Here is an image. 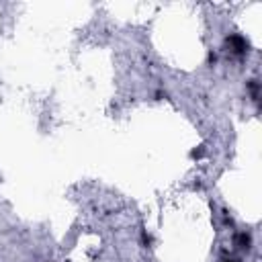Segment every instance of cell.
<instances>
[{"label":"cell","instance_id":"obj_1","mask_svg":"<svg viewBox=\"0 0 262 262\" xmlns=\"http://www.w3.org/2000/svg\"><path fill=\"white\" fill-rule=\"evenodd\" d=\"M225 43H227V47H229V51L233 55H246L248 53V41L242 35H237V33H231L225 39Z\"/></svg>","mask_w":262,"mask_h":262},{"label":"cell","instance_id":"obj_2","mask_svg":"<svg viewBox=\"0 0 262 262\" xmlns=\"http://www.w3.org/2000/svg\"><path fill=\"white\" fill-rule=\"evenodd\" d=\"M235 246L242 250H250L252 248V235L250 233H237L235 235Z\"/></svg>","mask_w":262,"mask_h":262},{"label":"cell","instance_id":"obj_3","mask_svg":"<svg viewBox=\"0 0 262 262\" xmlns=\"http://www.w3.org/2000/svg\"><path fill=\"white\" fill-rule=\"evenodd\" d=\"M248 90H250V94H252L254 100L260 98V84H258V80H250L248 82Z\"/></svg>","mask_w":262,"mask_h":262},{"label":"cell","instance_id":"obj_4","mask_svg":"<svg viewBox=\"0 0 262 262\" xmlns=\"http://www.w3.org/2000/svg\"><path fill=\"white\" fill-rule=\"evenodd\" d=\"M221 262H239V260H235V258H225V260H221Z\"/></svg>","mask_w":262,"mask_h":262}]
</instances>
